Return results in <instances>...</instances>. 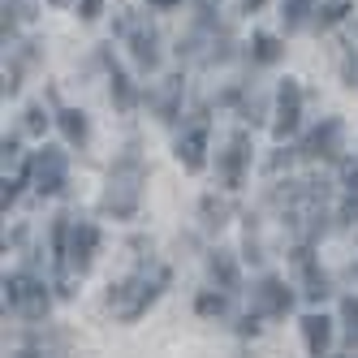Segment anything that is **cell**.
Returning a JSON list of instances; mask_svg holds the SVG:
<instances>
[{"instance_id": "obj_1", "label": "cell", "mask_w": 358, "mask_h": 358, "mask_svg": "<svg viewBox=\"0 0 358 358\" xmlns=\"http://www.w3.org/2000/svg\"><path fill=\"white\" fill-rule=\"evenodd\" d=\"M143 182L147 173L138 164V156H121L108 173V190H104V208L117 216V220H130L138 212V199H143Z\"/></svg>"}, {"instance_id": "obj_2", "label": "cell", "mask_w": 358, "mask_h": 358, "mask_svg": "<svg viewBox=\"0 0 358 358\" xmlns=\"http://www.w3.org/2000/svg\"><path fill=\"white\" fill-rule=\"evenodd\" d=\"M164 280H169V272L164 268H151V272H138V276H130L125 285H117L113 294H108V302L117 306V315L130 324V320H138L151 302H156V294L164 289Z\"/></svg>"}, {"instance_id": "obj_3", "label": "cell", "mask_w": 358, "mask_h": 358, "mask_svg": "<svg viewBox=\"0 0 358 358\" xmlns=\"http://www.w3.org/2000/svg\"><path fill=\"white\" fill-rule=\"evenodd\" d=\"M5 302L13 306L17 315H27V320H39V315L48 311V294H43V285H39L35 276H27V272L5 276Z\"/></svg>"}, {"instance_id": "obj_4", "label": "cell", "mask_w": 358, "mask_h": 358, "mask_svg": "<svg viewBox=\"0 0 358 358\" xmlns=\"http://www.w3.org/2000/svg\"><path fill=\"white\" fill-rule=\"evenodd\" d=\"M272 117H276V121H272V134H276V138H289V134L298 130V121H302V91H298L294 78L280 83V91H276V113H272Z\"/></svg>"}, {"instance_id": "obj_5", "label": "cell", "mask_w": 358, "mask_h": 358, "mask_svg": "<svg viewBox=\"0 0 358 358\" xmlns=\"http://www.w3.org/2000/svg\"><path fill=\"white\" fill-rule=\"evenodd\" d=\"M31 182H35L39 194H57L65 186V156L61 151H52V147L39 151V156L31 160Z\"/></svg>"}, {"instance_id": "obj_6", "label": "cell", "mask_w": 358, "mask_h": 358, "mask_svg": "<svg viewBox=\"0 0 358 358\" xmlns=\"http://www.w3.org/2000/svg\"><path fill=\"white\" fill-rule=\"evenodd\" d=\"M121 35L130 39V52H134V61H138L143 69H156L160 52H156V31H151L147 22H138V17H125V22H121Z\"/></svg>"}, {"instance_id": "obj_7", "label": "cell", "mask_w": 358, "mask_h": 358, "mask_svg": "<svg viewBox=\"0 0 358 358\" xmlns=\"http://www.w3.org/2000/svg\"><path fill=\"white\" fill-rule=\"evenodd\" d=\"M203 151H208V121L199 117V121L190 125V130H186L182 138H177V160H182L190 173H199V169H203V160H208Z\"/></svg>"}, {"instance_id": "obj_8", "label": "cell", "mask_w": 358, "mask_h": 358, "mask_svg": "<svg viewBox=\"0 0 358 358\" xmlns=\"http://www.w3.org/2000/svg\"><path fill=\"white\" fill-rule=\"evenodd\" d=\"M289 306H294V294L285 289V280H276V276L259 280V289H255V311L259 315H285Z\"/></svg>"}, {"instance_id": "obj_9", "label": "cell", "mask_w": 358, "mask_h": 358, "mask_svg": "<svg viewBox=\"0 0 358 358\" xmlns=\"http://www.w3.org/2000/svg\"><path fill=\"white\" fill-rule=\"evenodd\" d=\"M246 147H250V143H246V134L238 130L234 138H229V151L220 156V173H224V186H229V190L242 186V169H246V160H250Z\"/></svg>"}, {"instance_id": "obj_10", "label": "cell", "mask_w": 358, "mask_h": 358, "mask_svg": "<svg viewBox=\"0 0 358 358\" xmlns=\"http://www.w3.org/2000/svg\"><path fill=\"white\" fill-rule=\"evenodd\" d=\"M337 138H341V121H324L320 130H311V138L302 143V156L306 160H328V156H337Z\"/></svg>"}, {"instance_id": "obj_11", "label": "cell", "mask_w": 358, "mask_h": 358, "mask_svg": "<svg viewBox=\"0 0 358 358\" xmlns=\"http://www.w3.org/2000/svg\"><path fill=\"white\" fill-rule=\"evenodd\" d=\"M95 246H99V229L95 224H73V234H69V259H73V268H78V272L91 264Z\"/></svg>"}, {"instance_id": "obj_12", "label": "cell", "mask_w": 358, "mask_h": 358, "mask_svg": "<svg viewBox=\"0 0 358 358\" xmlns=\"http://www.w3.org/2000/svg\"><path fill=\"white\" fill-rule=\"evenodd\" d=\"M302 341H306V350H311L315 358H324L328 345H332V320L328 315H306L302 320Z\"/></svg>"}, {"instance_id": "obj_13", "label": "cell", "mask_w": 358, "mask_h": 358, "mask_svg": "<svg viewBox=\"0 0 358 358\" xmlns=\"http://www.w3.org/2000/svg\"><path fill=\"white\" fill-rule=\"evenodd\" d=\"M104 61H108V73H113V99H117V108H121V113H130V108L138 104V91H134L130 78L121 73V65L113 61V52H104Z\"/></svg>"}, {"instance_id": "obj_14", "label": "cell", "mask_w": 358, "mask_h": 358, "mask_svg": "<svg viewBox=\"0 0 358 358\" xmlns=\"http://www.w3.org/2000/svg\"><path fill=\"white\" fill-rule=\"evenodd\" d=\"M294 264H298V272H302V280H306V289H302V294H306V298H324V294H328V280H324V272H315L311 250L302 246V250L294 255Z\"/></svg>"}, {"instance_id": "obj_15", "label": "cell", "mask_w": 358, "mask_h": 358, "mask_svg": "<svg viewBox=\"0 0 358 358\" xmlns=\"http://www.w3.org/2000/svg\"><path fill=\"white\" fill-rule=\"evenodd\" d=\"M61 134H65L69 143H87V117L73 113V108H65V113H61Z\"/></svg>"}, {"instance_id": "obj_16", "label": "cell", "mask_w": 358, "mask_h": 358, "mask_svg": "<svg viewBox=\"0 0 358 358\" xmlns=\"http://www.w3.org/2000/svg\"><path fill=\"white\" fill-rule=\"evenodd\" d=\"M350 9H354V0H328L320 9V31H332L341 17H350Z\"/></svg>"}, {"instance_id": "obj_17", "label": "cell", "mask_w": 358, "mask_h": 358, "mask_svg": "<svg viewBox=\"0 0 358 358\" xmlns=\"http://www.w3.org/2000/svg\"><path fill=\"white\" fill-rule=\"evenodd\" d=\"M212 276L220 280L224 289H238V268H234V259H229L224 250H216V259H212Z\"/></svg>"}, {"instance_id": "obj_18", "label": "cell", "mask_w": 358, "mask_h": 358, "mask_svg": "<svg viewBox=\"0 0 358 358\" xmlns=\"http://www.w3.org/2000/svg\"><path fill=\"white\" fill-rule=\"evenodd\" d=\"M280 57V43L272 39V35H255V61L259 65H272Z\"/></svg>"}, {"instance_id": "obj_19", "label": "cell", "mask_w": 358, "mask_h": 358, "mask_svg": "<svg viewBox=\"0 0 358 358\" xmlns=\"http://www.w3.org/2000/svg\"><path fill=\"white\" fill-rule=\"evenodd\" d=\"M31 22L35 17V0H5V22Z\"/></svg>"}, {"instance_id": "obj_20", "label": "cell", "mask_w": 358, "mask_h": 358, "mask_svg": "<svg viewBox=\"0 0 358 358\" xmlns=\"http://www.w3.org/2000/svg\"><path fill=\"white\" fill-rule=\"evenodd\" d=\"M311 5H315V0H285V13H280V17H285L289 27H298V22L311 13Z\"/></svg>"}, {"instance_id": "obj_21", "label": "cell", "mask_w": 358, "mask_h": 358, "mask_svg": "<svg viewBox=\"0 0 358 358\" xmlns=\"http://www.w3.org/2000/svg\"><path fill=\"white\" fill-rule=\"evenodd\" d=\"M341 315H345V324H350V345L358 350V298H345V302H341Z\"/></svg>"}, {"instance_id": "obj_22", "label": "cell", "mask_w": 358, "mask_h": 358, "mask_svg": "<svg viewBox=\"0 0 358 358\" xmlns=\"http://www.w3.org/2000/svg\"><path fill=\"white\" fill-rule=\"evenodd\" d=\"M224 311V298L220 294H203L199 298V315H220Z\"/></svg>"}, {"instance_id": "obj_23", "label": "cell", "mask_w": 358, "mask_h": 358, "mask_svg": "<svg viewBox=\"0 0 358 358\" xmlns=\"http://www.w3.org/2000/svg\"><path fill=\"white\" fill-rule=\"evenodd\" d=\"M203 216H208V224H224V203L203 199Z\"/></svg>"}, {"instance_id": "obj_24", "label": "cell", "mask_w": 358, "mask_h": 358, "mask_svg": "<svg viewBox=\"0 0 358 358\" xmlns=\"http://www.w3.org/2000/svg\"><path fill=\"white\" fill-rule=\"evenodd\" d=\"M78 13H83V22H95L104 13V0H78Z\"/></svg>"}, {"instance_id": "obj_25", "label": "cell", "mask_w": 358, "mask_h": 358, "mask_svg": "<svg viewBox=\"0 0 358 358\" xmlns=\"http://www.w3.org/2000/svg\"><path fill=\"white\" fill-rule=\"evenodd\" d=\"M43 125H48L43 108H31V113H27V134H43Z\"/></svg>"}, {"instance_id": "obj_26", "label": "cell", "mask_w": 358, "mask_h": 358, "mask_svg": "<svg viewBox=\"0 0 358 358\" xmlns=\"http://www.w3.org/2000/svg\"><path fill=\"white\" fill-rule=\"evenodd\" d=\"M358 220V194H345V203H341V224H354Z\"/></svg>"}, {"instance_id": "obj_27", "label": "cell", "mask_w": 358, "mask_h": 358, "mask_svg": "<svg viewBox=\"0 0 358 358\" xmlns=\"http://www.w3.org/2000/svg\"><path fill=\"white\" fill-rule=\"evenodd\" d=\"M255 9H264V0H242V13H255Z\"/></svg>"}, {"instance_id": "obj_28", "label": "cell", "mask_w": 358, "mask_h": 358, "mask_svg": "<svg viewBox=\"0 0 358 358\" xmlns=\"http://www.w3.org/2000/svg\"><path fill=\"white\" fill-rule=\"evenodd\" d=\"M151 5H156V9H169V5H177V0H151Z\"/></svg>"}, {"instance_id": "obj_29", "label": "cell", "mask_w": 358, "mask_h": 358, "mask_svg": "<svg viewBox=\"0 0 358 358\" xmlns=\"http://www.w3.org/2000/svg\"><path fill=\"white\" fill-rule=\"evenodd\" d=\"M52 5H69V0H52Z\"/></svg>"}]
</instances>
